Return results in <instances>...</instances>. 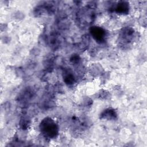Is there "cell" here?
<instances>
[{"label":"cell","instance_id":"cell-1","mask_svg":"<svg viewBox=\"0 0 147 147\" xmlns=\"http://www.w3.org/2000/svg\"><path fill=\"white\" fill-rule=\"evenodd\" d=\"M40 130L42 134L49 138L56 137L58 133V128L55 122L51 118H45L40 124Z\"/></svg>","mask_w":147,"mask_h":147},{"label":"cell","instance_id":"cell-2","mask_svg":"<svg viewBox=\"0 0 147 147\" xmlns=\"http://www.w3.org/2000/svg\"><path fill=\"white\" fill-rule=\"evenodd\" d=\"M91 33L96 40L102 41L104 38L105 31L101 28L93 27L91 28Z\"/></svg>","mask_w":147,"mask_h":147},{"label":"cell","instance_id":"cell-3","mask_svg":"<svg viewBox=\"0 0 147 147\" xmlns=\"http://www.w3.org/2000/svg\"><path fill=\"white\" fill-rule=\"evenodd\" d=\"M116 10L118 13H126L129 10L128 3L126 2H119L116 8Z\"/></svg>","mask_w":147,"mask_h":147},{"label":"cell","instance_id":"cell-4","mask_svg":"<svg viewBox=\"0 0 147 147\" xmlns=\"http://www.w3.org/2000/svg\"><path fill=\"white\" fill-rule=\"evenodd\" d=\"M115 113L111 109H107L102 114V115L104 118H106L107 119H112L115 117Z\"/></svg>","mask_w":147,"mask_h":147}]
</instances>
